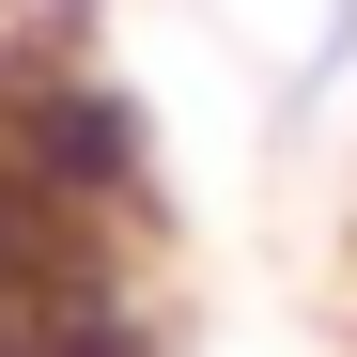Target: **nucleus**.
<instances>
[{
	"label": "nucleus",
	"mask_w": 357,
	"mask_h": 357,
	"mask_svg": "<svg viewBox=\"0 0 357 357\" xmlns=\"http://www.w3.org/2000/svg\"><path fill=\"white\" fill-rule=\"evenodd\" d=\"M0 357H171L155 140L78 31H0Z\"/></svg>",
	"instance_id": "f257e3e1"
}]
</instances>
